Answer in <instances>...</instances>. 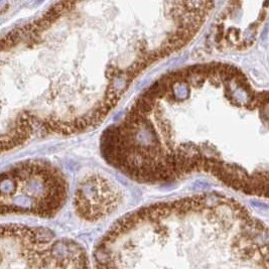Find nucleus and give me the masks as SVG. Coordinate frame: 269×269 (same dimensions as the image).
<instances>
[{"instance_id":"7ed1b4c3","label":"nucleus","mask_w":269,"mask_h":269,"mask_svg":"<svg viewBox=\"0 0 269 269\" xmlns=\"http://www.w3.org/2000/svg\"><path fill=\"white\" fill-rule=\"evenodd\" d=\"M122 193L117 185L102 175L84 179L75 194L74 207L84 220L93 222L112 214L121 203Z\"/></svg>"},{"instance_id":"20e7f679","label":"nucleus","mask_w":269,"mask_h":269,"mask_svg":"<svg viewBox=\"0 0 269 269\" xmlns=\"http://www.w3.org/2000/svg\"><path fill=\"white\" fill-rule=\"evenodd\" d=\"M268 29H269V25H266V26L264 27V29H263V31H262V33H261V40H262V41H264L265 40H266Z\"/></svg>"},{"instance_id":"39448f33","label":"nucleus","mask_w":269,"mask_h":269,"mask_svg":"<svg viewBox=\"0 0 269 269\" xmlns=\"http://www.w3.org/2000/svg\"><path fill=\"white\" fill-rule=\"evenodd\" d=\"M253 205V206H255V207H258V208H264V209H267V208H269L267 205H265V204H262V203H257V202H252V203H251Z\"/></svg>"},{"instance_id":"f257e3e1","label":"nucleus","mask_w":269,"mask_h":269,"mask_svg":"<svg viewBox=\"0 0 269 269\" xmlns=\"http://www.w3.org/2000/svg\"><path fill=\"white\" fill-rule=\"evenodd\" d=\"M67 194L65 176L48 161H21L1 175L2 215L54 217L63 206Z\"/></svg>"},{"instance_id":"f03ea898","label":"nucleus","mask_w":269,"mask_h":269,"mask_svg":"<svg viewBox=\"0 0 269 269\" xmlns=\"http://www.w3.org/2000/svg\"><path fill=\"white\" fill-rule=\"evenodd\" d=\"M1 257V269H89L86 253L75 241L22 225L2 227Z\"/></svg>"}]
</instances>
